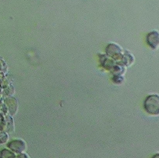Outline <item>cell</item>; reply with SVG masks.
I'll return each instance as SVG.
<instances>
[{
	"instance_id": "obj_4",
	"label": "cell",
	"mask_w": 159,
	"mask_h": 158,
	"mask_svg": "<svg viewBox=\"0 0 159 158\" xmlns=\"http://www.w3.org/2000/svg\"><path fill=\"white\" fill-rule=\"evenodd\" d=\"M8 147L12 151L16 152V153L22 154L25 149L26 145L24 141L21 139H14L8 143Z\"/></svg>"
},
{
	"instance_id": "obj_9",
	"label": "cell",
	"mask_w": 159,
	"mask_h": 158,
	"mask_svg": "<svg viewBox=\"0 0 159 158\" xmlns=\"http://www.w3.org/2000/svg\"><path fill=\"white\" fill-rule=\"evenodd\" d=\"M153 157H159V153L157 154H155V155L153 156Z\"/></svg>"
},
{
	"instance_id": "obj_6",
	"label": "cell",
	"mask_w": 159,
	"mask_h": 158,
	"mask_svg": "<svg viewBox=\"0 0 159 158\" xmlns=\"http://www.w3.org/2000/svg\"><path fill=\"white\" fill-rule=\"evenodd\" d=\"M0 157H15L16 156L14 155V153L13 151L4 149L1 151Z\"/></svg>"
},
{
	"instance_id": "obj_3",
	"label": "cell",
	"mask_w": 159,
	"mask_h": 158,
	"mask_svg": "<svg viewBox=\"0 0 159 158\" xmlns=\"http://www.w3.org/2000/svg\"><path fill=\"white\" fill-rule=\"evenodd\" d=\"M147 43L152 49L159 48V32L154 30L148 33L147 35Z\"/></svg>"
},
{
	"instance_id": "obj_1",
	"label": "cell",
	"mask_w": 159,
	"mask_h": 158,
	"mask_svg": "<svg viewBox=\"0 0 159 158\" xmlns=\"http://www.w3.org/2000/svg\"><path fill=\"white\" fill-rule=\"evenodd\" d=\"M144 109L149 114L152 116L159 115V95L157 94L149 95L146 98L143 103Z\"/></svg>"
},
{
	"instance_id": "obj_2",
	"label": "cell",
	"mask_w": 159,
	"mask_h": 158,
	"mask_svg": "<svg viewBox=\"0 0 159 158\" xmlns=\"http://www.w3.org/2000/svg\"><path fill=\"white\" fill-rule=\"evenodd\" d=\"M105 51H106L107 55L111 58L112 59L116 60H121L124 53L123 51V49L118 44L114 43H109L107 46Z\"/></svg>"
},
{
	"instance_id": "obj_7",
	"label": "cell",
	"mask_w": 159,
	"mask_h": 158,
	"mask_svg": "<svg viewBox=\"0 0 159 158\" xmlns=\"http://www.w3.org/2000/svg\"><path fill=\"white\" fill-rule=\"evenodd\" d=\"M8 135L5 133L0 134V144H4L8 141Z\"/></svg>"
},
{
	"instance_id": "obj_5",
	"label": "cell",
	"mask_w": 159,
	"mask_h": 158,
	"mask_svg": "<svg viewBox=\"0 0 159 158\" xmlns=\"http://www.w3.org/2000/svg\"><path fill=\"white\" fill-rule=\"evenodd\" d=\"M122 64H124L125 65L129 66L131 65V64H132V62L134 61V57L130 52L128 51H125V52L123 53V58L121 59Z\"/></svg>"
},
{
	"instance_id": "obj_8",
	"label": "cell",
	"mask_w": 159,
	"mask_h": 158,
	"mask_svg": "<svg viewBox=\"0 0 159 158\" xmlns=\"http://www.w3.org/2000/svg\"><path fill=\"white\" fill-rule=\"evenodd\" d=\"M113 81L115 84H122V82L123 81V78L119 76V75H115L113 78Z\"/></svg>"
}]
</instances>
